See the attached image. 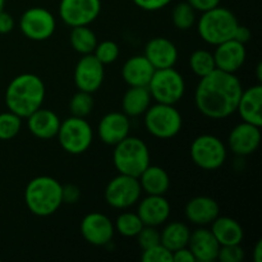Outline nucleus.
<instances>
[{"instance_id":"13","label":"nucleus","mask_w":262,"mask_h":262,"mask_svg":"<svg viewBox=\"0 0 262 262\" xmlns=\"http://www.w3.org/2000/svg\"><path fill=\"white\" fill-rule=\"evenodd\" d=\"M104 67V64L97 60L94 54L82 55L74 67L73 79L77 89L90 94L99 91L105 78Z\"/></svg>"},{"instance_id":"26","label":"nucleus","mask_w":262,"mask_h":262,"mask_svg":"<svg viewBox=\"0 0 262 262\" xmlns=\"http://www.w3.org/2000/svg\"><path fill=\"white\" fill-rule=\"evenodd\" d=\"M142 192L146 194L165 196L170 188V177L168 171L158 165H148L138 177Z\"/></svg>"},{"instance_id":"42","label":"nucleus","mask_w":262,"mask_h":262,"mask_svg":"<svg viewBox=\"0 0 262 262\" xmlns=\"http://www.w3.org/2000/svg\"><path fill=\"white\" fill-rule=\"evenodd\" d=\"M15 20L10 13L2 10L0 12V35H7L14 30Z\"/></svg>"},{"instance_id":"8","label":"nucleus","mask_w":262,"mask_h":262,"mask_svg":"<svg viewBox=\"0 0 262 262\" xmlns=\"http://www.w3.org/2000/svg\"><path fill=\"white\" fill-rule=\"evenodd\" d=\"M59 145L71 155H81L86 152L94 141V129L86 118L71 115L60 122L58 135Z\"/></svg>"},{"instance_id":"46","label":"nucleus","mask_w":262,"mask_h":262,"mask_svg":"<svg viewBox=\"0 0 262 262\" xmlns=\"http://www.w3.org/2000/svg\"><path fill=\"white\" fill-rule=\"evenodd\" d=\"M256 77H257L258 83H261L262 81V64L258 63L257 67H256Z\"/></svg>"},{"instance_id":"17","label":"nucleus","mask_w":262,"mask_h":262,"mask_svg":"<svg viewBox=\"0 0 262 262\" xmlns=\"http://www.w3.org/2000/svg\"><path fill=\"white\" fill-rule=\"evenodd\" d=\"M97 129L101 142L115 146L129 136L130 119L123 112L107 113L101 118Z\"/></svg>"},{"instance_id":"33","label":"nucleus","mask_w":262,"mask_h":262,"mask_svg":"<svg viewBox=\"0 0 262 262\" xmlns=\"http://www.w3.org/2000/svg\"><path fill=\"white\" fill-rule=\"evenodd\" d=\"M94 106L95 101L92 94L81 90H78L69 101V112L73 117L87 118L94 110Z\"/></svg>"},{"instance_id":"25","label":"nucleus","mask_w":262,"mask_h":262,"mask_svg":"<svg viewBox=\"0 0 262 262\" xmlns=\"http://www.w3.org/2000/svg\"><path fill=\"white\" fill-rule=\"evenodd\" d=\"M210 230L220 246L242 245V241L245 238L243 227L239 224V222L230 216H220L219 215L211 223Z\"/></svg>"},{"instance_id":"21","label":"nucleus","mask_w":262,"mask_h":262,"mask_svg":"<svg viewBox=\"0 0 262 262\" xmlns=\"http://www.w3.org/2000/svg\"><path fill=\"white\" fill-rule=\"evenodd\" d=\"M187 247L191 250L196 262H212L217 260L220 245L212 232L205 227L197 228L191 232Z\"/></svg>"},{"instance_id":"6","label":"nucleus","mask_w":262,"mask_h":262,"mask_svg":"<svg viewBox=\"0 0 262 262\" xmlns=\"http://www.w3.org/2000/svg\"><path fill=\"white\" fill-rule=\"evenodd\" d=\"M143 115L146 130L159 140H170L176 137L183 125V118L176 105L156 102L155 105H150Z\"/></svg>"},{"instance_id":"4","label":"nucleus","mask_w":262,"mask_h":262,"mask_svg":"<svg viewBox=\"0 0 262 262\" xmlns=\"http://www.w3.org/2000/svg\"><path fill=\"white\" fill-rule=\"evenodd\" d=\"M238 26L239 22L234 13L228 8L217 5L202 13L197 22V32L205 42L216 46L234 38Z\"/></svg>"},{"instance_id":"3","label":"nucleus","mask_w":262,"mask_h":262,"mask_svg":"<svg viewBox=\"0 0 262 262\" xmlns=\"http://www.w3.org/2000/svg\"><path fill=\"white\" fill-rule=\"evenodd\" d=\"M25 202L27 209L36 216H50L63 205L61 184L53 177H36L26 186Z\"/></svg>"},{"instance_id":"36","label":"nucleus","mask_w":262,"mask_h":262,"mask_svg":"<svg viewBox=\"0 0 262 262\" xmlns=\"http://www.w3.org/2000/svg\"><path fill=\"white\" fill-rule=\"evenodd\" d=\"M138 246L143 250L154 247L156 245H160V230L158 227H151V225H143L142 229L136 235Z\"/></svg>"},{"instance_id":"37","label":"nucleus","mask_w":262,"mask_h":262,"mask_svg":"<svg viewBox=\"0 0 262 262\" xmlns=\"http://www.w3.org/2000/svg\"><path fill=\"white\" fill-rule=\"evenodd\" d=\"M141 260L143 262H173V253L160 243L147 250H143Z\"/></svg>"},{"instance_id":"35","label":"nucleus","mask_w":262,"mask_h":262,"mask_svg":"<svg viewBox=\"0 0 262 262\" xmlns=\"http://www.w3.org/2000/svg\"><path fill=\"white\" fill-rule=\"evenodd\" d=\"M92 54L96 56L97 60L101 61L104 66H106V64H113L114 61H117V59L119 58L120 49L115 41L105 40L101 41V42H97Z\"/></svg>"},{"instance_id":"5","label":"nucleus","mask_w":262,"mask_h":262,"mask_svg":"<svg viewBox=\"0 0 262 262\" xmlns=\"http://www.w3.org/2000/svg\"><path fill=\"white\" fill-rule=\"evenodd\" d=\"M150 150L145 141L128 136L114 146L113 163L118 173L136 177L150 165Z\"/></svg>"},{"instance_id":"19","label":"nucleus","mask_w":262,"mask_h":262,"mask_svg":"<svg viewBox=\"0 0 262 262\" xmlns=\"http://www.w3.org/2000/svg\"><path fill=\"white\" fill-rule=\"evenodd\" d=\"M143 55L155 69L171 68L178 60V48L169 38L154 37L146 43Z\"/></svg>"},{"instance_id":"12","label":"nucleus","mask_w":262,"mask_h":262,"mask_svg":"<svg viewBox=\"0 0 262 262\" xmlns=\"http://www.w3.org/2000/svg\"><path fill=\"white\" fill-rule=\"evenodd\" d=\"M101 13V0H60L59 17L69 27L90 26Z\"/></svg>"},{"instance_id":"43","label":"nucleus","mask_w":262,"mask_h":262,"mask_svg":"<svg viewBox=\"0 0 262 262\" xmlns=\"http://www.w3.org/2000/svg\"><path fill=\"white\" fill-rule=\"evenodd\" d=\"M173 262H196L188 247L179 248L173 252Z\"/></svg>"},{"instance_id":"31","label":"nucleus","mask_w":262,"mask_h":262,"mask_svg":"<svg viewBox=\"0 0 262 262\" xmlns=\"http://www.w3.org/2000/svg\"><path fill=\"white\" fill-rule=\"evenodd\" d=\"M114 228L115 232H118L123 237L136 238V235L143 228V223L137 212L123 211L122 214L118 215L114 223Z\"/></svg>"},{"instance_id":"45","label":"nucleus","mask_w":262,"mask_h":262,"mask_svg":"<svg viewBox=\"0 0 262 262\" xmlns=\"http://www.w3.org/2000/svg\"><path fill=\"white\" fill-rule=\"evenodd\" d=\"M253 261L262 262V241H257L255 248H253Z\"/></svg>"},{"instance_id":"27","label":"nucleus","mask_w":262,"mask_h":262,"mask_svg":"<svg viewBox=\"0 0 262 262\" xmlns=\"http://www.w3.org/2000/svg\"><path fill=\"white\" fill-rule=\"evenodd\" d=\"M151 95L147 87L133 86L124 92L122 99V109L127 117L136 118L143 115L150 107Z\"/></svg>"},{"instance_id":"41","label":"nucleus","mask_w":262,"mask_h":262,"mask_svg":"<svg viewBox=\"0 0 262 262\" xmlns=\"http://www.w3.org/2000/svg\"><path fill=\"white\" fill-rule=\"evenodd\" d=\"M186 2L188 3L196 12L204 13L212 9V8L217 7V5H220V2H222V0H186Z\"/></svg>"},{"instance_id":"14","label":"nucleus","mask_w":262,"mask_h":262,"mask_svg":"<svg viewBox=\"0 0 262 262\" xmlns=\"http://www.w3.org/2000/svg\"><path fill=\"white\" fill-rule=\"evenodd\" d=\"M81 234L87 243L96 247L107 246L114 237V223L101 212H90L81 222Z\"/></svg>"},{"instance_id":"15","label":"nucleus","mask_w":262,"mask_h":262,"mask_svg":"<svg viewBox=\"0 0 262 262\" xmlns=\"http://www.w3.org/2000/svg\"><path fill=\"white\" fill-rule=\"evenodd\" d=\"M261 143V127L247 122H241L230 130L228 146L238 156L252 155Z\"/></svg>"},{"instance_id":"44","label":"nucleus","mask_w":262,"mask_h":262,"mask_svg":"<svg viewBox=\"0 0 262 262\" xmlns=\"http://www.w3.org/2000/svg\"><path fill=\"white\" fill-rule=\"evenodd\" d=\"M251 37H252V32H251L250 28L246 27V26H238L234 33V40L239 41V42L246 45L251 40Z\"/></svg>"},{"instance_id":"20","label":"nucleus","mask_w":262,"mask_h":262,"mask_svg":"<svg viewBox=\"0 0 262 262\" xmlns=\"http://www.w3.org/2000/svg\"><path fill=\"white\" fill-rule=\"evenodd\" d=\"M184 215L191 224L206 227L219 216L220 206L212 197L196 196L187 202Z\"/></svg>"},{"instance_id":"30","label":"nucleus","mask_w":262,"mask_h":262,"mask_svg":"<svg viewBox=\"0 0 262 262\" xmlns=\"http://www.w3.org/2000/svg\"><path fill=\"white\" fill-rule=\"evenodd\" d=\"M189 68L199 78L207 76L216 69L214 54L205 49H197L189 56Z\"/></svg>"},{"instance_id":"39","label":"nucleus","mask_w":262,"mask_h":262,"mask_svg":"<svg viewBox=\"0 0 262 262\" xmlns=\"http://www.w3.org/2000/svg\"><path fill=\"white\" fill-rule=\"evenodd\" d=\"M61 199H63V204H77L81 199V189L76 184L61 186Z\"/></svg>"},{"instance_id":"47","label":"nucleus","mask_w":262,"mask_h":262,"mask_svg":"<svg viewBox=\"0 0 262 262\" xmlns=\"http://www.w3.org/2000/svg\"><path fill=\"white\" fill-rule=\"evenodd\" d=\"M4 7H5V0H0V12L4 10Z\"/></svg>"},{"instance_id":"34","label":"nucleus","mask_w":262,"mask_h":262,"mask_svg":"<svg viewBox=\"0 0 262 262\" xmlns=\"http://www.w3.org/2000/svg\"><path fill=\"white\" fill-rule=\"evenodd\" d=\"M22 128V118L8 110L5 113H0V140L9 141L13 140Z\"/></svg>"},{"instance_id":"9","label":"nucleus","mask_w":262,"mask_h":262,"mask_svg":"<svg viewBox=\"0 0 262 262\" xmlns=\"http://www.w3.org/2000/svg\"><path fill=\"white\" fill-rule=\"evenodd\" d=\"M189 155L194 165L206 171L217 170L227 161L228 151L219 137L214 135H200L192 141Z\"/></svg>"},{"instance_id":"38","label":"nucleus","mask_w":262,"mask_h":262,"mask_svg":"<svg viewBox=\"0 0 262 262\" xmlns=\"http://www.w3.org/2000/svg\"><path fill=\"white\" fill-rule=\"evenodd\" d=\"M217 260L220 262H242L245 260V250L241 245L220 246Z\"/></svg>"},{"instance_id":"10","label":"nucleus","mask_w":262,"mask_h":262,"mask_svg":"<svg viewBox=\"0 0 262 262\" xmlns=\"http://www.w3.org/2000/svg\"><path fill=\"white\" fill-rule=\"evenodd\" d=\"M142 194L138 178L118 173L109 181L104 197L106 204L115 210H127L137 204Z\"/></svg>"},{"instance_id":"16","label":"nucleus","mask_w":262,"mask_h":262,"mask_svg":"<svg viewBox=\"0 0 262 262\" xmlns=\"http://www.w3.org/2000/svg\"><path fill=\"white\" fill-rule=\"evenodd\" d=\"M212 54H214L216 69L228 73H237L245 66L247 59L245 43L234 38L215 46V51Z\"/></svg>"},{"instance_id":"11","label":"nucleus","mask_w":262,"mask_h":262,"mask_svg":"<svg viewBox=\"0 0 262 262\" xmlns=\"http://www.w3.org/2000/svg\"><path fill=\"white\" fill-rule=\"evenodd\" d=\"M56 28L55 17L42 7L28 8L19 18V30L28 40L46 41L54 35Z\"/></svg>"},{"instance_id":"23","label":"nucleus","mask_w":262,"mask_h":262,"mask_svg":"<svg viewBox=\"0 0 262 262\" xmlns=\"http://www.w3.org/2000/svg\"><path fill=\"white\" fill-rule=\"evenodd\" d=\"M262 84L257 83L243 90L238 101L237 112L243 122L262 125Z\"/></svg>"},{"instance_id":"29","label":"nucleus","mask_w":262,"mask_h":262,"mask_svg":"<svg viewBox=\"0 0 262 262\" xmlns=\"http://www.w3.org/2000/svg\"><path fill=\"white\" fill-rule=\"evenodd\" d=\"M69 42L81 55L94 53L95 48L97 45V36L89 26H78V27H72L71 33H69Z\"/></svg>"},{"instance_id":"24","label":"nucleus","mask_w":262,"mask_h":262,"mask_svg":"<svg viewBox=\"0 0 262 262\" xmlns=\"http://www.w3.org/2000/svg\"><path fill=\"white\" fill-rule=\"evenodd\" d=\"M155 68L145 55H135L125 60L122 67V78L129 87H147Z\"/></svg>"},{"instance_id":"28","label":"nucleus","mask_w":262,"mask_h":262,"mask_svg":"<svg viewBox=\"0 0 262 262\" xmlns=\"http://www.w3.org/2000/svg\"><path fill=\"white\" fill-rule=\"evenodd\" d=\"M191 229L182 222H170L160 232V243L171 253L188 246Z\"/></svg>"},{"instance_id":"32","label":"nucleus","mask_w":262,"mask_h":262,"mask_svg":"<svg viewBox=\"0 0 262 262\" xmlns=\"http://www.w3.org/2000/svg\"><path fill=\"white\" fill-rule=\"evenodd\" d=\"M171 22L177 30H189L196 23V10L187 2L178 3L171 10Z\"/></svg>"},{"instance_id":"2","label":"nucleus","mask_w":262,"mask_h":262,"mask_svg":"<svg viewBox=\"0 0 262 262\" xmlns=\"http://www.w3.org/2000/svg\"><path fill=\"white\" fill-rule=\"evenodd\" d=\"M46 96L45 83L33 73H22L9 82L5 91L8 110L20 118H27L42 106Z\"/></svg>"},{"instance_id":"22","label":"nucleus","mask_w":262,"mask_h":262,"mask_svg":"<svg viewBox=\"0 0 262 262\" xmlns=\"http://www.w3.org/2000/svg\"><path fill=\"white\" fill-rule=\"evenodd\" d=\"M27 125L30 132L38 140H51L58 135L60 127V119L58 114L50 109H43L42 106L28 115Z\"/></svg>"},{"instance_id":"40","label":"nucleus","mask_w":262,"mask_h":262,"mask_svg":"<svg viewBox=\"0 0 262 262\" xmlns=\"http://www.w3.org/2000/svg\"><path fill=\"white\" fill-rule=\"evenodd\" d=\"M173 0H133L136 7H138L140 9L146 10V12H156V10H160L163 8H165L166 5H169Z\"/></svg>"},{"instance_id":"18","label":"nucleus","mask_w":262,"mask_h":262,"mask_svg":"<svg viewBox=\"0 0 262 262\" xmlns=\"http://www.w3.org/2000/svg\"><path fill=\"white\" fill-rule=\"evenodd\" d=\"M137 204V214L142 220L143 225L160 227V225L165 224L170 216L171 207L165 196L147 194Z\"/></svg>"},{"instance_id":"7","label":"nucleus","mask_w":262,"mask_h":262,"mask_svg":"<svg viewBox=\"0 0 262 262\" xmlns=\"http://www.w3.org/2000/svg\"><path fill=\"white\" fill-rule=\"evenodd\" d=\"M151 99L160 104L176 105L186 92V81L174 67L155 69L147 84Z\"/></svg>"},{"instance_id":"1","label":"nucleus","mask_w":262,"mask_h":262,"mask_svg":"<svg viewBox=\"0 0 262 262\" xmlns=\"http://www.w3.org/2000/svg\"><path fill=\"white\" fill-rule=\"evenodd\" d=\"M243 86L235 73L215 69L200 78L194 91L197 110L209 119H225L237 112Z\"/></svg>"}]
</instances>
